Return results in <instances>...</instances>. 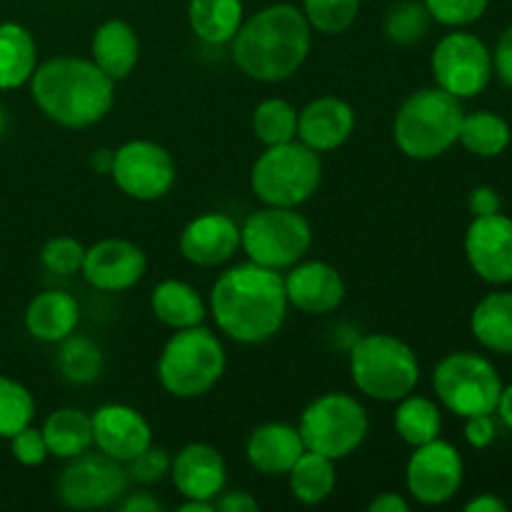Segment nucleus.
<instances>
[{
  "label": "nucleus",
  "instance_id": "obj_1",
  "mask_svg": "<svg viewBox=\"0 0 512 512\" xmlns=\"http://www.w3.org/2000/svg\"><path fill=\"white\" fill-rule=\"evenodd\" d=\"M288 308L283 275L250 260L220 273L208 300L215 328L240 345L273 340L285 325Z\"/></svg>",
  "mask_w": 512,
  "mask_h": 512
},
{
  "label": "nucleus",
  "instance_id": "obj_2",
  "mask_svg": "<svg viewBox=\"0 0 512 512\" xmlns=\"http://www.w3.org/2000/svg\"><path fill=\"white\" fill-rule=\"evenodd\" d=\"M313 48V28L303 10L290 3H275L243 20L230 40L235 68L258 83H283L293 78Z\"/></svg>",
  "mask_w": 512,
  "mask_h": 512
},
{
  "label": "nucleus",
  "instance_id": "obj_3",
  "mask_svg": "<svg viewBox=\"0 0 512 512\" xmlns=\"http://www.w3.org/2000/svg\"><path fill=\"white\" fill-rule=\"evenodd\" d=\"M30 95L40 113L55 125L85 130L110 113L115 103V80L90 58L58 55L35 68Z\"/></svg>",
  "mask_w": 512,
  "mask_h": 512
},
{
  "label": "nucleus",
  "instance_id": "obj_4",
  "mask_svg": "<svg viewBox=\"0 0 512 512\" xmlns=\"http://www.w3.org/2000/svg\"><path fill=\"white\" fill-rule=\"evenodd\" d=\"M228 368V353L218 335L205 325L173 330L155 363L160 388L178 400L208 395Z\"/></svg>",
  "mask_w": 512,
  "mask_h": 512
},
{
  "label": "nucleus",
  "instance_id": "obj_5",
  "mask_svg": "<svg viewBox=\"0 0 512 512\" xmlns=\"http://www.w3.org/2000/svg\"><path fill=\"white\" fill-rule=\"evenodd\" d=\"M465 110L443 88H420L400 103L393 118V140L410 160H435L458 145Z\"/></svg>",
  "mask_w": 512,
  "mask_h": 512
},
{
  "label": "nucleus",
  "instance_id": "obj_6",
  "mask_svg": "<svg viewBox=\"0 0 512 512\" xmlns=\"http://www.w3.org/2000/svg\"><path fill=\"white\" fill-rule=\"evenodd\" d=\"M355 388L378 403H398L420 383V360L405 340L388 333L363 335L348 355Z\"/></svg>",
  "mask_w": 512,
  "mask_h": 512
},
{
  "label": "nucleus",
  "instance_id": "obj_7",
  "mask_svg": "<svg viewBox=\"0 0 512 512\" xmlns=\"http://www.w3.org/2000/svg\"><path fill=\"white\" fill-rule=\"evenodd\" d=\"M323 183V160L300 140L268 145L250 168V190L263 205L300 208Z\"/></svg>",
  "mask_w": 512,
  "mask_h": 512
},
{
  "label": "nucleus",
  "instance_id": "obj_8",
  "mask_svg": "<svg viewBox=\"0 0 512 512\" xmlns=\"http://www.w3.org/2000/svg\"><path fill=\"white\" fill-rule=\"evenodd\" d=\"M313 245L310 220L298 208L263 205L240 225V250L250 263L270 270H288L308 255Z\"/></svg>",
  "mask_w": 512,
  "mask_h": 512
},
{
  "label": "nucleus",
  "instance_id": "obj_9",
  "mask_svg": "<svg viewBox=\"0 0 512 512\" xmlns=\"http://www.w3.org/2000/svg\"><path fill=\"white\" fill-rule=\"evenodd\" d=\"M300 438L305 450L330 460H345L365 443L370 430L368 410L348 393H323L300 415Z\"/></svg>",
  "mask_w": 512,
  "mask_h": 512
},
{
  "label": "nucleus",
  "instance_id": "obj_10",
  "mask_svg": "<svg viewBox=\"0 0 512 512\" xmlns=\"http://www.w3.org/2000/svg\"><path fill=\"white\" fill-rule=\"evenodd\" d=\"M433 390L438 403L458 418L488 415L498 408L503 380L498 368L478 353H450L435 365Z\"/></svg>",
  "mask_w": 512,
  "mask_h": 512
},
{
  "label": "nucleus",
  "instance_id": "obj_11",
  "mask_svg": "<svg viewBox=\"0 0 512 512\" xmlns=\"http://www.w3.org/2000/svg\"><path fill=\"white\" fill-rule=\"evenodd\" d=\"M430 68H433L435 85L458 100L483 93L495 75L493 53L488 45L478 35L458 28L438 40Z\"/></svg>",
  "mask_w": 512,
  "mask_h": 512
},
{
  "label": "nucleus",
  "instance_id": "obj_12",
  "mask_svg": "<svg viewBox=\"0 0 512 512\" xmlns=\"http://www.w3.org/2000/svg\"><path fill=\"white\" fill-rule=\"evenodd\" d=\"M130 475L123 463L98 453L75 455L58 478V498L70 510L110 508L125 495Z\"/></svg>",
  "mask_w": 512,
  "mask_h": 512
},
{
  "label": "nucleus",
  "instance_id": "obj_13",
  "mask_svg": "<svg viewBox=\"0 0 512 512\" xmlns=\"http://www.w3.org/2000/svg\"><path fill=\"white\" fill-rule=\"evenodd\" d=\"M175 160L153 140H128L113 150L110 178L118 190L140 203L165 198L175 185Z\"/></svg>",
  "mask_w": 512,
  "mask_h": 512
},
{
  "label": "nucleus",
  "instance_id": "obj_14",
  "mask_svg": "<svg viewBox=\"0 0 512 512\" xmlns=\"http://www.w3.org/2000/svg\"><path fill=\"white\" fill-rule=\"evenodd\" d=\"M465 480V463L460 450L443 438L413 448L405 465V488L410 498L428 508L450 503Z\"/></svg>",
  "mask_w": 512,
  "mask_h": 512
},
{
  "label": "nucleus",
  "instance_id": "obj_15",
  "mask_svg": "<svg viewBox=\"0 0 512 512\" xmlns=\"http://www.w3.org/2000/svg\"><path fill=\"white\" fill-rule=\"evenodd\" d=\"M148 255L140 245L125 238H105L85 248L80 275L100 293H125L143 280Z\"/></svg>",
  "mask_w": 512,
  "mask_h": 512
},
{
  "label": "nucleus",
  "instance_id": "obj_16",
  "mask_svg": "<svg viewBox=\"0 0 512 512\" xmlns=\"http://www.w3.org/2000/svg\"><path fill=\"white\" fill-rule=\"evenodd\" d=\"M465 258L485 283H512V218L505 213L473 218L465 233Z\"/></svg>",
  "mask_w": 512,
  "mask_h": 512
},
{
  "label": "nucleus",
  "instance_id": "obj_17",
  "mask_svg": "<svg viewBox=\"0 0 512 512\" xmlns=\"http://www.w3.org/2000/svg\"><path fill=\"white\" fill-rule=\"evenodd\" d=\"M93 445L108 458L128 465L153 445V428L140 410L125 403H105L90 415Z\"/></svg>",
  "mask_w": 512,
  "mask_h": 512
},
{
  "label": "nucleus",
  "instance_id": "obj_18",
  "mask_svg": "<svg viewBox=\"0 0 512 512\" xmlns=\"http://www.w3.org/2000/svg\"><path fill=\"white\" fill-rule=\"evenodd\" d=\"M285 275L288 305L303 315H330L343 305L348 288L335 265L325 260H300Z\"/></svg>",
  "mask_w": 512,
  "mask_h": 512
},
{
  "label": "nucleus",
  "instance_id": "obj_19",
  "mask_svg": "<svg viewBox=\"0 0 512 512\" xmlns=\"http://www.w3.org/2000/svg\"><path fill=\"white\" fill-rule=\"evenodd\" d=\"M178 248L195 268H218L240 250V225L225 213H203L185 225Z\"/></svg>",
  "mask_w": 512,
  "mask_h": 512
},
{
  "label": "nucleus",
  "instance_id": "obj_20",
  "mask_svg": "<svg viewBox=\"0 0 512 512\" xmlns=\"http://www.w3.org/2000/svg\"><path fill=\"white\" fill-rule=\"evenodd\" d=\"M170 480L185 500L215 503L228 483V465L223 453L208 443H188L170 463Z\"/></svg>",
  "mask_w": 512,
  "mask_h": 512
},
{
  "label": "nucleus",
  "instance_id": "obj_21",
  "mask_svg": "<svg viewBox=\"0 0 512 512\" xmlns=\"http://www.w3.org/2000/svg\"><path fill=\"white\" fill-rule=\"evenodd\" d=\"M355 110L338 95H320L298 110V140L315 153H333L343 148L355 133Z\"/></svg>",
  "mask_w": 512,
  "mask_h": 512
},
{
  "label": "nucleus",
  "instance_id": "obj_22",
  "mask_svg": "<svg viewBox=\"0 0 512 512\" xmlns=\"http://www.w3.org/2000/svg\"><path fill=\"white\" fill-rule=\"evenodd\" d=\"M305 453L300 430L288 423H263L245 438V460L265 478L288 475L295 460Z\"/></svg>",
  "mask_w": 512,
  "mask_h": 512
},
{
  "label": "nucleus",
  "instance_id": "obj_23",
  "mask_svg": "<svg viewBox=\"0 0 512 512\" xmlns=\"http://www.w3.org/2000/svg\"><path fill=\"white\" fill-rule=\"evenodd\" d=\"M80 325V303L65 290H43L25 308V330L40 343L58 345Z\"/></svg>",
  "mask_w": 512,
  "mask_h": 512
},
{
  "label": "nucleus",
  "instance_id": "obj_24",
  "mask_svg": "<svg viewBox=\"0 0 512 512\" xmlns=\"http://www.w3.org/2000/svg\"><path fill=\"white\" fill-rule=\"evenodd\" d=\"M90 60L110 80H125L140 60V38L125 20H105L90 40Z\"/></svg>",
  "mask_w": 512,
  "mask_h": 512
},
{
  "label": "nucleus",
  "instance_id": "obj_25",
  "mask_svg": "<svg viewBox=\"0 0 512 512\" xmlns=\"http://www.w3.org/2000/svg\"><path fill=\"white\" fill-rule=\"evenodd\" d=\"M150 310L170 330L203 325L208 318V303L203 300L200 290L175 278L160 280L155 285L150 293Z\"/></svg>",
  "mask_w": 512,
  "mask_h": 512
},
{
  "label": "nucleus",
  "instance_id": "obj_26",
  "mask_svg": "<svg viewBox=\"0 0 512 512\" xmlns=\"http://www.w3.org/2000/svg\"><path fill=\"white\" fill-rule=\"evenodd\" d=\"M470 330L485 350L512 355V293H488L470 315Z\"/></svg>",
  "mask_w": 512,
  "mask_h": 512
},
{
  "label": "nucleus",
  "instance_id": "obj_27",
  "mask_svg": "<svg viewBox=\"0 0 512 512\" xmlns=\"http://www.w3.org/2000/svg\"><path fill=\"white\" fill-rule=\"evenodd\" d=\"M245 20L243 0H190L188 23L195 38L208 45H228Z\"/></svg>",
  "mask_w": 512,
  "mask_h": 512
},
{
  "label": "nucleus",
  "instance_id": "obj_28",
  "mask_svg": "<svg viewBox=\"0 0 512 512\" xmlns=\"http://www.w3.org/2000/svg\"><path fill=\"white\" fill-rule=\"evenodd\" d=\"M38 68V45L18 23H0V90L30 83Z\"/></svg>",
  "mask_w": 512,
  "mask_h": 512
},
{
  "label": "nucleus",
  "instance_id": "obj_29",
  "mask_svg": "<svg viewBox=\"0 0 512 512\" xmlns=\"http://www.w3.org/2000/svg\"><path fill=\"white\" fill-rule=\"evenodd\" d=\"M48 453L58 460H70L93 448V420L80 408H60L43 423Z\"/></svg>",
  "mask_w": 512,
  "mask_h": 512
},
{
  "label": "nucleus",
  "instance_id": "obj_30",
  "mask_svg": "<svg viewBox=\"0 0 512 512\" xmlns=\"http://www.w3.org/2000/svg\"><path fill=\"white\" fill-rule=\"evenodd\" d=\"M290 493L303 505H320L335 493L338 473H335V460L325 455L305 450L293 468L288 470Z\"/></svg>",
  "mask_w": 512,
  "mask_h": 512
},
{
  "label": "nucleus",
  "instance_id": "obj_31",
  "mask_svg": "<svg viewBox=\"0 0 512 512\" xmlns=\"http://www.w3.org/2000/svg\"><path fill=\"white\" fill-rule=\"evenodd\" d=\"M395 433L400 435L405 445L418 448V445L430 443V440L440 438L443 430V413L435 400L425 398V395H405L398 400V408L393 415Z\"/></svg>",
  "mask_w": 512,
  "mask_h": 512
},
{
  "label": "nucleus",
  "instance_id": "obj_32",
  "mask_svg": "<svg viewBox=\"0 0 512 512\" xmlns=\"http://www.w3.org/2000/svg\"><path fill=\"white\" fill-rule=\"evenodd\" d=\"M510 140L512 130L503 115L493 113V110L465 113L463 125H460L458 143L468 153L478 155V158H498V155H503L508 150Z\"/></svg>",
  "mask_w": 512,
  "mask_h": 512
},
{
  "label": "nucleus",
  "instance_id": "obj_33",
  "mask_svg": "<svg viewBox=\"0 0 512 512\" xmlns=\"http://www.w3.org/2000/svg\"><path fill=\"white\" fill-rule=\"evenodd\" d=\"M58 345V370L65 383L90 385L103 375L105 358L95 340L73 333Z\"/></svg>",
  "mask_w": 512,
  "mask_h": 512
},
{
  "label": "nucleus",
  "instance_id": "obj_34",
  "mask_svg": "<svg viewBox=\"0 0 512 512\" xmlns=\"http://www.w3.org/2000/svg\"><path fill=\"white\" fill-rule=\"evenodd\" d=\"M253 133L265 148L298 140V110L283 98H265L253 110Z\"/></svg>",
  "mask_w": 512,
  "mask_h": 512
},
{
  "label": "nucleus",
  "instance_id": "obj_35",
  "mask_svg": "<svg viewBox=\"0 0 512 512\" xmlns=\"http://www.w3.org/2000/svg\"><path fill=\"white\" fill-rule=\"evenodd\" d=\"M35 400L23 383L0 375V438L10 440L33 423Z\"/></svg>",
  "mask_w": 512,
  "mask_h": 512
},
{
  "label": "nucleus",
  "instance_id": "obj_36",
  "mask_svg": "<svg viewBox=\"0 0 512 512\" xmlns=\"http://www.w3.org/2000/svg\"><path fill=\"white\" fill-rule=\"evenodd\" d=\"M430 13L425 3H413V0H403V3L393 5L385 15V38L395 45H413L425 38L430 25Z\"/></svg>",
  "mask_w": 512,
  "mask_h": 512
},
{
  "label": "nucleus",
  "instance_id": "obj_37",
  "mask_svg": "<svg viewBox=\"0 0 512 512\" xmlns=\"http://www.w3.org/2000/svg\"><path fill=\"white\" fill-rule=\"evenodd\" d=\"M300 10L315 33L340 35L358 18L360 0H303Z\"/></svg>",
  "mask_w": 512,
  "mask_h": 512
},
{
  "label": "nucleus",
  "instance_id": "obj_38",
  "mask_svg": "<svg viewBox=\"0 0 512 512\" xmlns=\"http://www.w3.org/2000/svg\"><path fill=\"white\" fill-rule=\"evenodd\" d=\"M85 258V245L80 240L70 238V235H58L50 238L48 243L40 248V263L48 273L60 275V278H70L78 275L83 268Z\"/></svg>",
  "mask_w": 512,
  "mask_h": 512
},
{
  "label": "nucleus",
  "instance_id": "obj_39",
  "mask_svg": "<svg viewBox=\"0 0 512 512\" xmlns=\"http://www.w3.org/2000/svg\"><path fill=\"white\" fill-rule=\"evenodd\" d=\"M490 0H425L430 18L448 28H465L480 20L488 10Z\"/></svg>",
  "mask_w": 512,
  "mask_h": 512
},
{
  "label": "nucleus",
  "instance_id": "obj_40",
  "mask_svg": "<svg viewBox=\"0 0 512 512\" xmlns=\"http://www.w3.org/2000/svg\"><path fill=\"white\" fill-rule=\"evenodd\" d=\"M170 463H173V458H170L168 450L158 448V445H150V448L143 450L138 458L130 460V463L125 465V470H128L130 480H135V483L153 485L160 483L165 475H170Z\"/></svg>",
  "mask_w": 512,
  "mask_h": 512
},
{
  "label": "nucleus",
  "instance_id": "obj_41",
  "mask_svg": "<svg viewBox=\"0 0 512 512\" xmlns=\"http://www.w3.org/2000/svg\"><path fill=\"white\" fill-rule=\"evenodd\" d=\"M10 453L25 468H35V465H43L45 458H50L48 445H45L43 430L33 428V425H25L23 430L10 438Z\"/></svg>",
  "mask_w": 512,
  "mask_h": 512
},
{
  "label": "nucleus",
  "instance_id": "obj_42",
  "mask_svg": "<svg viewBox=\"0 0 512 512\" xmlns=\"http://www.w3.org/2000/svg\"><path fill=\"white\" fill-rule=\"evenodd\" d=\"M495 438H498V425H495L493 413L465 418V440H468L470 448H490L495 443Z\"/></svg>",
  "mask_w": 512,
  "mask_h": 512
},
{
  "label": "nucleus",
  "instance_id": "obj_43",
  "mask_svg": "<svg viewBox=\"0 0 512 512\" xmlns=\"http://www.w3.org/2000/svg\"><path fill=\"white\" fill-rule=\"evenodd\" d=\"M468 208L470 213H473V218H483V215L500 213V210H503V198H500L498 190L490 188V185H480V188H475L473 193H470Z\"/></svg>",
  "mask_w": 512,
  "mask_h": 512
},
{
  "label": "nucleus",
  "instance_id": "obj_44",
  "mask_svg": "<svg viewBox=\"0 0 512 512\" xmlns=\"http://www.w3.org/2000/svg\"><path fill=\"white\" fill-rule=\"evenodd\" d=\"M493 70L503 85H508L512 90V25L500 35L498 45H495L493 53Z\"/></svg>",
  "mask_w": 512,
  "mask_h": 512
},
{
  "label": "nucleus",
  "instance_id": "obj_45",
  "mask_svg": "<svg viewBox=\"0 0 512 512\" xmlns=\"http://www.w3.org/2000/svg\"><path fill=\"white\" fill-rule=\"evenodd\" d=\"M215 510L218 512H258L260 503L248 493V490H228L215 498Z\"/></svg>",
  "mask_w": 512,
  "mask_h": 512
},
{
  "label": "nucleus",
  "instance_id": "obj_46",
  "mask_svg": "<svg viewBox=\"0 0 512 512\" xmlns=\"http://www.w3.org/2000/svg\"><path fill=\"white\" fill-rule=\"evenodd\" d=\"M115 505H118L120 512H160L163 510L160 500L155 498L153 493H148V490H135V493H128V490H125V495Z\"/></svg>",
  "mask_w": 512,
  "mask_h": 512
},
{
  "label": "nucleus",
  "instance_id": "obj_47",
  "mask_svg": "<svg viewBox=\"0 0 512 512\" xmlns=\"http://www.w3.org/2000/svg\"><path fill=\"white\" fill-rule=\"evenodd\" d=\"M370 512H408L410 503L400 493H380L368 503Z\"/></svg>",
  "mask_w": 512,
  "mask_h": 512
},
{
  "label": "nucleus",
  "instance_id": "obj_48",
  "mask_svg": "<svg viewBox=\"0 0 512 512\" xmlns=\"http://www.w3.org/2000/svg\"><path fill=\"white\" fill-rule=\"evenodd\" d=\"M465 510L468 512H508V503L500 500L498 495L483 493L478 498H473L470 503H465Z\"/></svg>",
  "mask_w": 512,
  "mask_h": 512
},
{
  "label": "nucleus",
  "instance_id": "obj_49",
  "mask_svg": "<svg viewBox=\"0 0 512 512\" xmlns=\"http://www.w3.org/2000/svg\"><path fill=\"white\" fill-rule=\"evenodd\" d=\"M495 413L500 415V420L505 423V428L512 430V383L503 385V393H500V400H498V408H495Z\"/></svg>",
  "mask_w": 512,
  "mask_h": 512
},
{
  "label": "nucleus",
  "instance_id": "obj_50",
  "mask_svg": "<svg viewBox=\"0 0 512 512\" xmlns=\"http://www.w3.org/2000/svg\"><path fill=\"white\" fill-rule=\"evenodd\" d=\"M90 165H93L98 173H108L110 175V165H113V150H98V153H93V158H90Z\"/></svg>",
  "mask_w": 512,
  "mask_h": 512
},
{
  "label": "nucleus",
  "instance_id": "obj_51",
  "mask_svg": "<svg viewBox=\"0 0 512 512\" xmlns=\"http://www.w3.org/2000/svg\"><path fill=\"white\" fill-rule=\"evenodd\" d=\"M180 512H215V503H208V500H185V503L178 505Z\"/></svg>",
  "mask_w": 512,
  "mask_h": 512
},
{
  "label": "nucleus",
  "instance_id": "obj_52",
  "mask_svg": "<svg viewBox=\"0 0 512 512\" xmlns=\"http://www.w3.org/2000/svg\"><path fill=\"white\" fill-rule=\"evenodd\" d=\"M5 130V115H3V108H0V135H3Z\"/></svg>",
  "mask_w": 512,
  "mask_h": 512
}]
</instances>
